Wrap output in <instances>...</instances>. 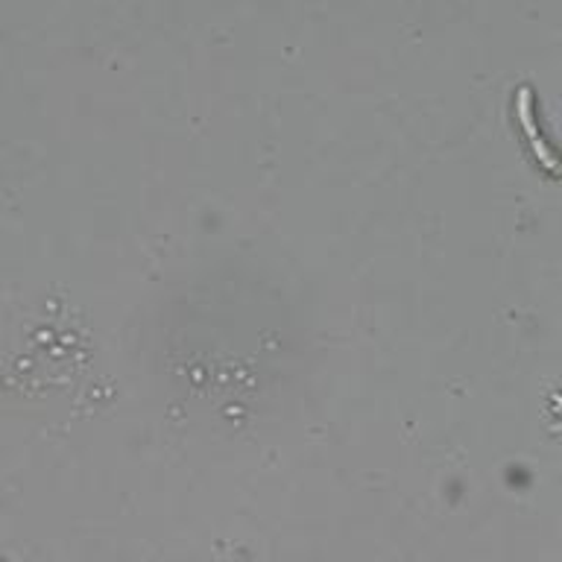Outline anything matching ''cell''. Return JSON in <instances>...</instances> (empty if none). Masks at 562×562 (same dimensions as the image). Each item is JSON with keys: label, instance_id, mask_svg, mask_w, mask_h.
<instances>
[{"label": "cell", "instance_id": "1", "mask_svg": "<svg viewBox=\"0 0 562 562\" xmlns=\"http://www.w3.org/2000/svg\"><path fill=\"white\" fill-rule=\"evenodd\" d=\"M516 114L518 121H521V126L527 130V138H530V147H533V153L539 158H542V165L548 167V170H557V158H553V153L548 149V144H544V135L539 132V126H536V103H533V91L530 88H518V103H516Z\"/></svg>", "mask_w": 562, "mask_h": 562}]
</instances>
